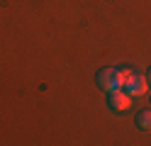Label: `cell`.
<instances>
[{
	"instance_id": "6da1fadb",
	"label": "cell",
	"mask_w": 151,
	"mask_h": 146,
	"mask_svg": "<svg viewBox=\"0 0 151 146\" xmlns=\"http://www.w3.org/2000/svg\"><path fill=\"white\" fill-rule=\"evenodd\" d=\"M149 88V81L141 71H124V83H122V90L129 97H141Z\"/></svg>"
},
{
	"instance_id": "7a4b0ae2",
	"label": "cell",
	"mask_w": 151,
	"mask_h": 146,
	"mask_svg": "<svg viewBox=\"0 0 151 146\" xmlns=\"http://www.w3.org/2000/svg\"><path fill=\"white\" fill-rule=\"evenodd\" d=\"M122 83H124V71L119 68H102L98 73V85L102 88L105 93H112V90H122Z\"/></svg>"
},
{
	"instance_id": "3957f363",
	"label": "cell",
	"mask_w": 151,
	"mask_h": 146,
	"mask_svg": "<svg viewBox=\"0 0 151 146\" xmlns=\"http://www.w3.org/2000/svg\"><path fill=\"white\" fill-rule=\"evenodd\" d=\"M107 105H110L115 112H124V110H129L132 97H129L124 90H112V93H107Z\"/></svg>"
},
{
	"instance_id": "277c9868",
	"label": "cell",
	"mask_w": 151,
	"mask_h": 146,
	"mask_svg": "<svg viewBox=\"0 0 151 146\" xmlns=\"http://www.w3.org/2000/svg\"><path fill=\"white\" fill-rule=\"evenodd\" d=\"M137 124H139L144 132H151V110L139 112V114H137Z\"/></svg>"
},
{
	"instance_id": "5b68a950",
	"label": "cell",
	"mask_w": 151,
	"mask_h": 146,
	"mask_svg": "<svg viewBox=\"0 0 151 146\" xmlns=\"http://www.w3.org/2000/svg\"><path fill=\"white\" fill-rule=\"evenodd\" d=\"M146 81H149V85H151V68H149V73H146Z\"/></svg>"
}]
</instances>
